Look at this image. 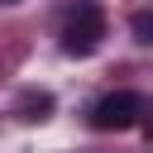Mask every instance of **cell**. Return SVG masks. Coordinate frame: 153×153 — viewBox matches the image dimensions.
Instances as JSON below:
<instances>
[{"label": "cell", "instance_id": "8992f818", "mask_svg": "<svg viewBox=\"0 0 153 153\" xmlns=\"http://www.w3.org/2000/svg\"><path fill=\"white\" fill-rule=\"evenodd\" d=\"M5 5H19V0H5Z\"/></svg>", "mask_w": 153, "mask_h": 153}, {"label": "cell", "instance_id": "5b68a950", "mask_svg": "<svg viewBox=\"0 0 153 153\" xmlns=\"http://www.w3.org/2000/svg\"><path fill=\"white\" fill-rule=\"evenodd\" d=\"M143 139H148V143H153V115H148V120H143Z\"/></svg>", "mask_w": 153, "mask_h": 153}, {"label": "cell", "instance_id": "7a4b0ae2", "mask_svg": "<svg viewBox=\"0 0 153 153\" xmlns=\"http://www.w3.org/2000/svg\"><path fill=\"white\" fill-rule=\"evenodd\" d=\"M143 115H148V100H143L139 91H110V96H100V100L91 105V129L120 134V129L143 124Z\"/></svg>", "mask_w": 153, "mask_h": 153}, {"label": "cell", "instance_id": "6da1fadb", "mask_svg": "<svg viewBox=\"0 0 153 153\" xmlns=\"http://www.w3.org/2000/svg\"><path fill=\"white\" fill-rule=\"evenodd\" d=\"M105 38V10L96 0H76V10L62 24V53L67 57H91Z\"/></svg>", "mask_w": 153, "mask_h": 153}, {"label": "cell", "instance_id": "3957f363", "mask_svg": "<svg viewBox=\"0 0 153 153\" xmlns=\"http://www.w3.org/2000/svg\"><path fill=\"white\" fill-rule=\"evenodd\" d=\"M53 91H38V86H29V91H19L14 96V105H10V115L19 120V124H43L48 115H53Z\"/></svg>", "mask_w": 153, "mask_h": 153}, {"label": "cell", "instance_id": "277c9868", "mask_svg": "<svg viewBox=\"0 0 153 153\" xmlns=\"http://www.w3.org/2000/svg\"><path fill=\"white\" fill-rule=\"evenodd\" d=\"M129 29H134V38H139V43H148V48H153V10H139V14L129 19Z\"/></svg>", "mask_w": 153, "mask_h": 153}]
</instances>
